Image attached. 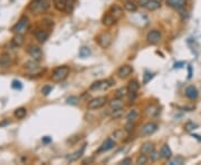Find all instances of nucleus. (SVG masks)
<instances>
[{
	"label": "nucleus",
	"mask_w": 201,
	"mask_h": 165,
	"mask_svg": "<svg viewBox=\"0 0 201 165\" xmlns=\"http://www.w3.org/2000/svg\"><path fill=\"white\" fill-rule=\"evenodd\" d=\"M21 87H23V84H21L19 80H14V82H12V88H15V89H21Z\"/></svg>",
	"instance_id": "nucleus-42"
},
{
	"label": "nucleus",
	"mask_w": 201,
	"mask_h": 165,
	"mask_svg": "<svg viewBox=\"0 0 201 165\" xmlns=\"http://www.w3.org/2000/svg\"><path fill=\"white\" fill-rule=\"evenodd\" d=\"M139 4H140V6H142L145 9L150 10V11L157 10L160 7V2H157L154 0H140Z\"/></svg>",
	"instance_id": "nucleus-11"
},
{
	"label": "nucleus",
	"mask_w": 201,
	"mask_h": 165,
	"mask_svg": "<svg viewBox=\"0 0 201 165\" xmlns=\"http://www.w3.org/2000/svg\"><path fill=\"white\" fill-rule=\"evenodd\" d=\"M154 1H157V2H161L162 0H154Z\"/></svg>",
	"instance_id": "nucleus-48"
},
{
	"label": "nucleus",
	"mask_w": 201,
	"mask_h": 165,
	"mask_svg": "<svg viewBox=\"0 0 201 165\" xmlns=\"http://www.w3.org/2000/svg\"><path fill=\"white\" fill-rule=\"evenodd\" d=\"M29 27V19L28 17L23 16L18 20V22L15 25V27L12 28V32H16V34H24L26 30Z\"/></svg>",
	"instance_id": "nucleus-5"
},
{
	"label": "nucleus",
	"mask_w": 201,
	"mask_h": 165,
	"mask_svg": "<svg viewBox=\"0 0 201 165\" xmlns=\"http://www.w3.org/2000/svg\"><path fill=\"white\" fill-rule=\"evenodd\" d=\"M136 96H138L136 92H130V95H129V99H130V102H134L135 98H136Z\"/></svg>",
	"instance_id": "nucleus-44"
},
{
	"label": "nucleus",
	"mask_w": 201,
	"mask_h": 165,
	"mask_svg": "<svg viewBox=\"0 0 201 165\" xmlns=\"http://www.w3.org/2000/svg\"><path fill=\"white\" fill-rule=\"evenodd\" d=\"M197 127H198V125H197V124H194L193 122H188L184 125V128H185V130H187V132H191V130H196Z\"/></svg>",
	"instance_id": "nucleus-36"
},
{
	"label": "nucleus",
	"mask_w": 201,
	"mask_h": 165,
	"mask_svg": "<svg viewBox=\"0 0 201 165\" xmlns=\"http://www.w3.org/2000/svg\"><path fill=\"white\" fill-rule=\"evenodd\" d=\"M14 115H15V117L18 118V119H23V118H25L26 115H27V110H26L25 107H19V108H17V110H15Z\"/></svg>",
	"instance_id": "nucleus-29"
},
{
	"label": "nucleus",
	"mask_w": 201,
	"mask_h": 165,
	"mask_svg": "<svg viewBox=\"0 0 201 165\" xmlns=\"http://www.w3.org/2000/svg\"><path fill=\"white\" fill-rule=\"evenodd\" d=\"M149 156H150V160H151V161H152V162H155V161H158V160H159V157H160V154L157 153L155 151H153V152H152V153H151L150 155H149Z\"/></svg>",
	"instance_id": "nucleus-41"
},
{
	"label": "nucleus",
	"mask_w": 201,
	"mask_h": 165,
	"mask_svg": "<svg viewBox=\"0 0 201 165\" xmlns=\"http://www.w3.org/2000/svg\"><path fill=\"white\" fill-rule=\"evenodd\" d=\"M184 161H185V160H184V157H183V156L177 155V156L169 158L168 164H169V165H182L183 163H184Z\"/></svg>",
	"instance_id": "nucleus-24"
},
{
	"label": "nucleus",
	"mask_w": 201,
	"mask_h": 165,
	"mask_svg": "<svg viewBox=\"0 0 201 165\" xmlns=\"http://www.w3.org/2000/svg\"><path fill=\"white\" fill-rule=\"evenodd\" d=\"M25 41V38L23 34H16V36L12 38V44L16 46V47H20V46H23V44Z\"/></svg>",
	"instance_id": "nucleus-26"
},
{
	"label": "nucleus",
	"mask_w": 201,
	"mask_h": 165,
	"mask_svg": "<svg viewBox=\"0 0 201 165\" xmlns=\"http://www.w3.org/2000/svg\"><path fill=\"white\" fill-rule=\"evenodd\" d=\"M159 114V107L157 105H149L146 107V115L150 117H154Z\"/></svg>",
	"instance_id": "nucleus-25"
},
{
	"label": "nucleus",
	"mask_w": 201,
	"mask_h": 165,
	"mask_svg": "<svg viewBox=\"0 0 201 165\" xmlns=\"http://www.w3.org/2000/svg\"><path fill=\"white\" fill-rule=\"evenodd\" d=\"M149 161V157L146 156L145 154H142V155H139L138 158H136V164L139 165H145Z\"/></svg>",
	"instance_id": "nucleus-34"
},
{
	"label": "nucleus",
	"mask_w": 201,
	"mask_h": 165,
	"mask_svg": "<svg viewBox=\"0 0 201 165\" xmlns=\"http://www.w3.org/2000/svg\"><path fill=\"white\" fill-rule=\"evenodd\" d=\"M27 52L28 55L30 56L32 59H35V60H40V59L43 58V51L40 49L38 46H28L27 48Z\"/></svg>",
	"instance_id": "nucleus-9"
},
{
	"label": "nucleus",
	"mask_w": 201,
	"mask_h": 165,
	"mask_svg": "<svg viewBox=\"0 0 201 165\" xmlns=\"http://www.w3.org/2000/svg\"><path fill=\"white\" fill-rule=\"evenodd\" d=\"M166 4L174 9H181L185 4V0H166Z\"/></svg>",
	"instance_id": "nucleus-21"
},
{
	"label": "nucleus",
	"mask_w": 201,
	"mask_h": 165,
	"mask_svg": "<svg viewBox=\"0 0 201 165\" xmlns=\"http://www.w3.org/2000/svg\"><path fill=\"white\" fill-rule=\"evenodd\" d=\"M132 73H133V68L130 65H123L118 68L117 70V75L121 78H127Z\"/></svg>",
	"instance_id": "nucleus-13"
},
{
	"label": "nucleus",
	"mask_w": 201,
	"mask_h": 165,
	"mask_svg": "<svg viewBox=\"0 0 201 165\" xmlns=\"http://www.w3.org/2000/svg\"><path fill=\"white\" fill-rule=\"evenodd\" d=\"M96 41H97L99 47L103 48V49H106V48H108L112 45L113 37L108 32H102V34H99L96 37Z\"/></svg>",
	"instance_id": "nucleus-3"
},
{
	"label": "nucleus",
	"mask_w": 201,
	"mask_h": 165,
	"mask_svg": "<svg viewBox=\"0 0 201 165\" xmlns=\"http://www.w3.org/2000/svg\"><path fill=\"white\" fill-rule=\"evenodd\" d=\"M35 37H36V39L38 40L40 44H43L48 39L49 34H48L46 30H44V29H37V30L35 32Z\"/></svg>",
	"instance_id": "nucleus-15"
},
{
	"label": "nucleus",
	"mask_w": 201,
	"mask_h": 165,
	"mask_svg": "<svg viewBox=\"0 0 201 165\" xmlns=\"http://www.w3.org/2000/svg\"><path fill=\"white\" fill-rule=\"evenodd\" d=\"M78 56L83 59L90 57V56H91V49H90V47H87V46H83V47L79 48Z\"/></svg>",
	"instance_id": "nucleus-28"
},
{
	"label": "nucleus",
	"mask_w": 201,
	"mask_h": 165,
	"mask_svg": "<svg viewBox=\"0 0 201 165\" xmlns=\"http://www.w3.org/2000/svg\"><path fill=\"white\" fill-rule=\"evenodd\" d=\"M160 157L164 158V160H169L172 157V151L169 147V145H163L160 149Z\"/></svg>",
	"instance_id": "nucleus-18"
},
{
	"label": "nucleus",
	"mask_w": 201,
	"mask_h": 165,
	"mask_svg": "<svg viewBox=\"0 0 201 165\" xmlns=\"http://www.w3.org/2000/svg\"><path fill=\"white\" fill-rule=\"evenodd\" d=\"M185 96L189 99H197L198 96H199L198 89L194 86H189L185 89Z\"/></svg>",
	"instance_id": "nucleus-19"
},
{
	"label": "nucleus",
	"mask_w": 201,
	"mask_h": 165,
	"mask_svg": "<svg viewBox=\"0 0 201 165\" xmlns=\"http://www.w3.org/2000/svg\"><path fill=\"white\" fill-rule=\"evenodd\" d=\"M116 21H117V19H116L115 17L112 16L110 12L106 14L105 16L103 17V19H102L103 25H104V26H106V27H112L114 24H116Z\"/></svg>",
	"instance_id": "nucleus-16"
},
{
	"label": "nucleus",
	"mask_w": 201,
	"mask_h": 165,
	"mask_svg": "<svg viewBox=\"0 0 201 165\" xmlns=\"http://www.w3.org/2000/svg\"><path fill=\"white\" fill-rule=\"evenodd\" d=\"M69 67L68 66H59L54 69L51 73V80L55 82H60L65 80L69 75Z\"/></svg>",
	"instance_id": "nucleus-1"
},
{
	"label": "nucleus",
	"mask_w": 201,
	"mask_h": 165,
	"mask_svg": "<svg viewBox=\"0 0 201 165\" xmlns=\"http://www.w3.org/2000/svg\"><path fill=\"white\" fill-rule=\"evenodd\" d=\"M25 68L29 75H40L41 73L45 71L44 68H40L38 66V64L36 63V60H30V62H27L26 65H25Z\"/></svg>",
	"instance_id": "nucleus-6"
},
{
	"label": "nucleus",
	"mask_w": 201,
	"mask_h": 165,
	"mask_svg": "<svg viewBox=\"0 0 201 165\" xmlns=\"http://www.w3.org/2000/svg\"><path fill=\"white\" fill-rule=\"evenodd\" d=\"M48 8H49V2L47 0H34L28 7V9L32 14H41L47 11Z\"/></svg>",
	"instance_id": "nucleus-2"
},
{
	"label": "nucleus",
	"mask_w": 201,
	"mask_h": 165,
	"mask_svg": "<svg viewBox=\"0 0 201 165\" xmlns=\"http://www.w3.org/2000/svg\"><path fill=\"white\" fill-rule=\"evenodd\" d=\"M129 92H138V89L140 88V84L136 80H131L129 82Z\"/></svg>",
	"instance_id": "nucleus-33"
},
{
	"label": "nucleus",
	"mask_w": 201,
	"mask_h": 165,
	"mask_svg": "<svg viewBox=\"0 0 201 165\" xmlns=\"http://www.w3.org/2000/svg\"><path fill=\"white\" fill-rule=\"evenodd\" d=\"M115 144H116L115 140H113V138H111V137L106 138V140L102 143V145L99 147V149H97V153H104V152L110 151V149H112L113 147H114Z\"/></svg>",
	"instance_id": "nucleus-10"
},
{
	"label": "nucleus",
	"mask_w": 201,
	"mask_h": 165,
	"mask_svg": "<svg viewBox=\"0 0 201 165\" xmlns=\"http://www.w3.org/2000/svg\"><path fill=\"white\" fill-rule=\"evenodd\" d=\"M118 164H122V165H130V164H132V160H131L130 157H126V158H123L122 161L120 162Z\"/></svg>",
	"instance_id": "nucleus-43"
},
{
	"label": "nucleus",
	"mask_w": 201,
	"mask_h": 165,
	"mask_svg": "<svg viewBox=\"0 0 201 165\" xmlns=\"http://www.w3.org/2000/svg\"><path fill=\"white\" fill-rule=\"evenodd\" d=\"M123 113H124V110L122 108H117V110H113V113H112V117L113 118H118L121 117L123 115Z\"/></svg>",
	"instance_id": "nucleus-35"
},
{
	"label": "nucleus",
	"mask_w": 201,
	"mask_h": 165,
	"mask_svg": "<svg viewBox=\"0 0 201 165\" xmlns=\"http://www.w3.org/2000/svg\"><path fill=\"white\" fill-rule=\"evenodd\" d=\"M114 137L115 138H117V140H121V138L123 137L122 136V130H116V132H114Z\"/></svg>",
	"instance_id": "nucleus-45"
},
{
	"label": "nucleus",
	"mask_w": 201,
	"mask_h": 165,
	"mask_svg": "<svg viewBox=\"0 0 201 165\" xmlns=\"http://www.w3.org/2000/svg\"><path fill=\"white\" fill-rule=\"evenodd\" d=\"M50 142H51V137H49V136L43 137V143H45V144H48V143H50Z\"/></svg>",
	"instance_id": "nucleus-46"
},
{
	"label": "nucleus",
	"mask_w": 201,
	"mask_h": 165,
	"mask_svg": "<svg viewBox=\"0 0 201 165\" xmlns=\"http://www.w3.org/2000/svg\"><path fill=\"white\" fill-rule=\"evenodd\" d=\"M78 102L79 98L77 96H71V97L67 98V104H69V105H77Z\"/></svg>",
	"instance_id": "nucleus-37"
},
{
	"label": "nucleus",
	"mask_w": 201,
	"mask_h": 165,
	"mask_svg": "<svg viewBox=\"0 0 201 165\" xmlns=\"http://www.w3.org/2000/svg\"><path fill=\"white\" fill-rule=\"evenodd\" d=\"M127 92H129V88H126V87H121V88L117 89L116 93H115V97H117V98H123L124 96L127 95Z\"/></svg>",
	"instance_id": "nucleus-32"
},
{
	"label": "nucleus",
	"mask_w": 201,
	"mask_h": 165,
	"mask_svg": "<svg viewBox=\"0 0 201 165\" xmlns=\"http://www.w3.org/2000/svg\"><path fill=\"white\" fill-rule=\"evenodd\" d=\"M85 147H86V144H84L81 148L78 149V151H76V152H74L73 154H71V155H68V156L66 157L67 161L68 162H75L77 161L79 157H82V155L84 154V151H85Z\"/></svg>",
	"instance_id": "nucleus-14"
},
{
	"label": "nucleus",
	"mask_w": 201,
	"mask_h": 165,
	"mask_svg": "<svg viewBox=\"0 0 201 165\" xmlns=\"http://www.w3.org/2000/svg\"><path fill=\"white\" fill-rule=\"evenodd\" d=\"M191 76H192V73H191V67L189 66V78H191Z\"/></svg>",
	"instance_id": "nucleus-47"
},
{
	"label": "nucleus",
	"mask_w": 201,
	"mask_h": 165,
	"mask_svg": "<svg viewBox=\"0 0 201 165\" xmlns=\"http://www.w3.org/2000/svg\"><path fill=\"white\" fill-rule=\"evenodd\" d=\"M51 91H53V87H51L50 85H46V86H44L43 88H41V93H43L45 96L49 95V93H51Z\"/></svg>",
	"instance_id": "nucleus-40"
},
{
	"label": "nucleus",
	"mask_w": 201,
	"mask_h": 165,
	"mask_svg": "<svg viewBox=\"0 0 201 165\" xmlns=\"http://www.w3.org/2000/svg\"><path fill=\"white\" fill-rule=\"evenodd\" d=\"M138 7H139L138 4H135V2H133V1H127V2L124 4V9L129 12H135L138 10Z\"/></svg>",
	"instance_id": "nucleus-30"
},
{
	"label": "nucleus",
	"mask_w": 201,
	"mask_h": 165,
	"mask_svg": "<svg viewBox=\"0 0 201 165\" xmlns=\"http://www.w3.org/2000/svg\"><path fill=\"white\" fill-rule=\"evenodd\" d=\"M11 64V57L8 54H2L0 56V67H9Z\"/></svg>",
	"instance_id": "nucleus-22"
},
{
	"label": "nucleus",
	"mask_w": 201,
	"mask_h": 165,
	"mask_svg": "<svg viewBox=\"0 0 201 165\" xmlns=\"http://www.w3.org/2000/svg\"><path fill=\"white\" fill-rule=\"evenodd\" d=\"M67 2H68V0H54V7L58 11H64V10H66Z\"/></svg>",
	"instance_id": "nucleus-23"
},
{
	"label": "nucleus",
	"mask_w": 201,
	"mask_h": 165,
	"mask_svg": "<svg viewBox=\"0 0 201 165\" xmlns=\"http://www.w3.org/2000/svg\"><path fill=\"white\" fill-rule=\"evenodd\" d=\"M134 127H135V124L133 122H127L124 126V130L127 132V133H131L134 130Z\"/></svg>",
	"instance_id": "nucleus-38"
},
{
	"label": "nucleus",
	"mask_w": 201,
	"mask_h": 165,
	"mask_svg": "<svg viewBox=\"0 0 201 165\" xmlns=\"http://www.w3.org/2000/svg\"><path fill=\"white\" fill-rule=\"evenodd\" d=\"M139 117V110H131L127 115H126V121L127 122H134Z\"/></svg>",
	"instance_id": "nucleus-31"
},
{
	"label": "nucleus",
	"mask_w": 201,
	"mask_h": 165,
	"mask_svg": "<svg viewBox=\"0 0 201 165\" xmlns=\"http://www.w3.org/2000/svg\"><path fill=\"white\" fill-rule=\"evenodd\" d=\"M161 32L157 30V29H153V30H151L149 34H148V41L151 44V45H155V44H158L160 40H161Z\"/></svg>",
	"instance_id": "nucleus-12"
},
{
	"label": "nucleus",
	"mask_w": 201,
	"mask_h": 165,
	"mask_svg": "<svg viewBox=\"0 0 201 165\" xmlns=\"http://www.w3.org/2000/svg\"><path fill=\"white\" fill-rule=\"evenodd\" d=\"M108 12H110L113 17H115L117 20L121 19L123 17V9L121 8V7H118V6H112Z\"/></svg>",
	"instance_id": "nucleus-20"
},
{
	"label": "nucleus",
	"mask_w": 201,
	"mask_h": 165,
	"mask_svg": "<svg viewBox=\"0 0 201 165\" xmlns=\"http://www.w3.org/2000/svg\"><path fill=\"white\" fill-rule=\"evenodd\" d=\"M110 107L112 110H117V108H122L123 107V102L121 98L115 97L114 99H112L110 102Z\"/></svg>",
	"instance_id": "nucleus-27"
},
{
	"label": "nucleus",
	"mask_w": 201,
	"mask_h": 165,
	"mask_svg": "<svg viewBox=\"0 0 201 165\" xmlns=\"http://www.w3.org/2000/svg\"><path fill=\"white\" fill-rule=\"evenodd\" d=\"M154 75L152 73H149V71H145V74H144V77H143V84H148V82H150L151 79L153 78Z\"/></svg>",
	"instance_id": "nucleus-39"
},
{
	"label": "nucleus",
	"mask_w": 201,
	"mask_h": 165,
	"mask_svg": "<svg viewBox=\"0 0 201 165\" xmlns=\"http://www.w3.org/2000/svg\"><path fill=\"white\" fill-rule=\"evenodd\" d=\"M115 84V80L113 79H106V80H97L94 82L91 85L92 91H105L107 88H110L111 86H113Z\"/></svg>",
	"instance_id": "nucleus-4"
},
{
	"label": "nucleus",
	"mask_w": 201,
	"mask_h": 165,
	"mask_svg": "<svg viewBox=\"0 0 201 165\" xmlns=\"http://www.w3.org/2000/svg\"><path fill=\"white\" fill-rule=\"evenodd\" d=\"M154 151V144L152 142H145L141 145V153L145 155H150Z\"/></svg>",
	"instance_id": "nucleus-17"
},
{
	"label": "nucleus",
	"mask_w": 201,
	"mask_h": 165,
	"mask_svg": "<svg viewBox=\"0 0 201 165\" xmlns=\"http://www.w3.org/2000/svg\"><path fill=\"white\" fill-rule=\"evenodd\" d=\"M11 1H14V0H11Z\"/></svg>",
	"instance_id": "nucleus-49"
},
{
	"label": "nucleus",
	"mask_w": 201,
	"mask_h": 165,
	"mask_svg": "<svg viewBox=\"0 0 201 165\" xmlns=\"http://www.w3.org/2000/svg\"><path fill=\"white\" fill-rule=\"evenodd\" d=\"M158 124H155V123H146L144 125L142 126V128H141V134L144 135V136H149V135H152L153 133H155L157 130H158Z\"/></svg>",
	"instance_id": "nucleus-8"
},
{
	"label": "nucleus",
	"mask_w": 201,
	"mask_h": 165,
	"mask_svg": "<svg viewBox=\"0 0 201 165\" xmlns=\"http://www.w3.org/2000/svg\"><path fill=\"white\" fill-rule=\"evenodd\" d=\"M107 98L105 97V96H99V97H96V98L92 99L91 102H88V104H87V108L88 110H99V108H101V107H103L104 105H105V103H106Z\"/></svg>",
	"instance_id": "nucleus-7"
}]
</instances>
